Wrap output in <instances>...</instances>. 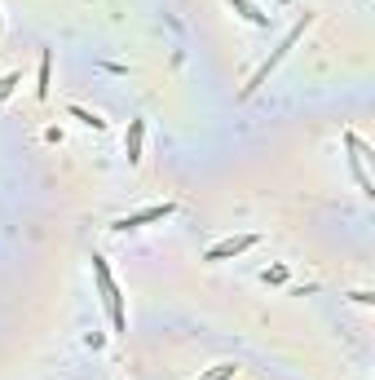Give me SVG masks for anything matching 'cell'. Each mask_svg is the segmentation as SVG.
<instances>
[{
  "instance_id": "cell-1",
  "label": "cell",
  "mask_w": 375,
  "mask_h": 380,
  "mask_svg": "<svg viewBox=\"0 0 375 380\" xmlns=\"http://www.w3.org/2000/svg\"><path fill=\"white\" fill-rule=\"evenodd\" d=\"M93 275H98V288H102V305H106V314H111L115 331L124 336V331H128V318H124V296H119V288H115V279H111V270H106V261H102V257H93Z\"/></svg>"
},
{
  "instance_id": "cell-2",
  "label": "cell",
  "mask_w": 375,
  "mask_h": 380,
  "mask_svg": "<svg viewBox=\"0 0 375 380\" xmlns=\"http://www.w3.org/2000/svg\"><path fill=\"white\" fill-rule=\"evenodd\" d=\"M305 27H309V14H305V22H296V31H292V35H287V40H283V44H278V49H274V58H270V62H265V67L256 71V76H252V85H247V93L256 89V85H265V76H270V71H274V67H278V62H283V58H287V49H292V44L300 40V35H305Z\"/></svg>"
},
{
  "instance_id": "cell-3",
  "label": "cell",
  "mask_w": 375,
  "mask_h": 380,
  "mask_svg": "<svg viewBox=\"0 0 375 380\" xmlns=\"http://www.w3.org/2000/svg\"><path fill=\"white\" fill-rule=\"evenodd\" d=\"M164 217H173V204H150V208L132 212V217H119V221H115V230H137V225H150V221H164Z\"/></svg>"
},
{
  "instance_id": "cell-4",
  "label": "cell",
  "mask_w": 375,
  "mask_h": 380,
  "mask_svg": "<svg viewBox=\"0 0 375 380\" xmlns=\"http://www.w3.org/2000/svg\"><path fill=\"white\" fill-rule=\"evenodd\" d=\"M252 243H256V234H238V239H221V243H212V248H208V261H225V257H234V252H247Z\"/></svg>"
},
{
  "instance_id": "cell-5",
  "label": "cell",
  "mask_w": 375,
  "mask_h": 380,
  "mask_svg": "<svg viewBox=\"0 0 375 380\" xmlns=\"http://www.w3.org/2000/svg\"><path fill=\"white\" fill-rule=\"evenodd\" d=\"M349 150H354V173H358V186L367 190V195H375L371 177H367V169H362V159H367V146H362V137H354V133H349Z\"/></svg>"
},
{
  "instance_id": "cell-6",
  "label": "cell",
  "mask_w": 375,
  "mask_h": 380,
  "mask_svg": "<svg viewBox=\"0 0 375 380\" xmlns=\"http://www.w3.org/2000/svg\"><path fill=\"white\" fill-rule=\"evenodd\" d=\"M141 137H146V124L132 120V128H128V164H137V159H141Z\"/></svg>"
},
{
  "instance_id": "cell-7",
  "label": "cell",
  "mask_w": 375,
  "mask_h": 380,
  "mask_svg": "<svg viewBox=\"0 0 375 380\" xmlns=\"http://www.w3.org/2000/svg\"><path fill=\"white\" fill-rule=\"evenodd\" d=\"M229 5H234V9H238L243 18H252L256 27H265V22H270V14H261V9H256V5H247V0H229Z\"/></svg>"
},
{
  "instance_id": "cell-8",
  "label": "cell",
  "mask_w": 375,
  "mask_h": 380,
  "mask_svg": "<svg viewBox=\"0 0 375 380\" xmlns=\"http://www.w3.org/2000/svg\"><path fill=\"white\" fill-rule=\"evenodd\" d=\"M49 67H53V58L44 53V58H40V85H35V93H40V98H49Z\"/></svg>"
},
{
  "instance_id": "cell-9",
  "label": "cell",
  "mask_w": 375,
  "mask_h": 380,
  "mask_svg": "<svg viewBox=\"0 0 375 380\" xmlns=\"http://www.w3.org/2000/svg\"><path fill=\"white\" fill-rule=\"evenodd\" d=\"M234 372H238L234 363H221V367H212V372H208V376H199V380H229Z\"/></svg>"
},
{
  "instance_id": "cell-10",
  "label": "cell",
  "mask_w": 375,
  "mask_h": 380,
  "mask_svg": "<svg viewBox=\"0 0 375 380\" xmlns=\"http://www.w3.org/2000/svg\"><path fill=\"white\" fill-rule=\"evenodd\" d=\"M71 115H76V120H84L89 128H102V120H98V115H89V111H84V106H71Z\"/></svg>"
},
{
  "instance_id": "cell-11",
  "label": "cell",
  "mask_w": 375,
  "mask_h": 380,
  "mask_svg": "<svg viewBox=\"0 0 375 380\" xmlns=\"http://www.w3.org/2000/svg\"><path fill=\"white\" fill-rule=\"evenodd\" d=\"M14 85H18V71H9V76H5V80H0V102H5V98H9V93H14Z\"/></svg>"
},
{
  "instance_id": "cell-12",
  "label": "cell",
  "mask_w": 375,
  "mask_h": 380,
  "mask_svg": "<svg viewBox=\"0 0 375 380\" xmlns=\"http://www.w3.org/2000/svg\"><path fill=\"white\" fill-rule=\"evenodd\" d=\"M287 279V270L283 266H278V270H265V283H283Z\"/></svg>"
}]
</instances>
